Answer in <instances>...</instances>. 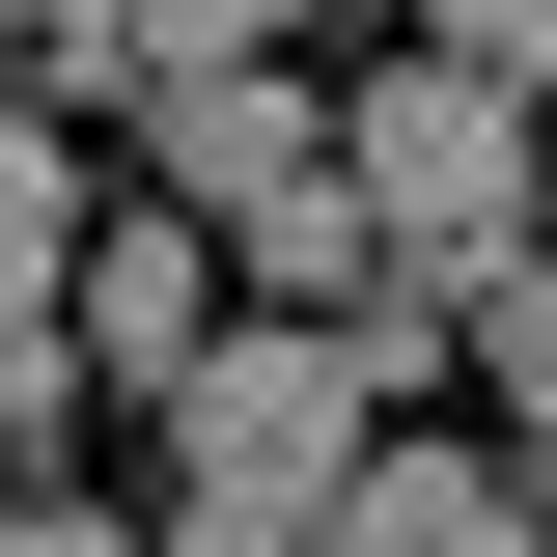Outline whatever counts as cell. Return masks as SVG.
Segmentation results:
<instances>
[{"label": "cell", "instance_id": "obj_2", "mask_svg": "<svg viewBox=\"0 0 557 557\" xmlns=\"http://www.w3.org/2000/svg\"><path fill=\"white\" fill-rule=\"evenodd\" d=\"M335 139H362V196H391V251H418V278H502V251H530V196H557V84L446 57V28H418Z\"/></svg>", "mask_w": 557, "mask_h": 557}, {"label": "cell", "instance_id": "obj_6", "mask_svg": "<svg viewBox=\"0 0 557 557\" xmlns=\"http://www.w3.org/2000/svg\"><path fill=\"white\" fill-rule=\"evenodd\" d=\"M139 84V0H28V112H112Z\"/></svg>", "mask_w": 557, "mask_h": 557}, {"label": "cell", "instance_id": "obj_8", "mask_svg": "<svg viewBox=\"0 0 557 557\" xmlns=\"http://www.w3.org/2000/svg\"><path fill=\"white\" fill-rule=\"evenodd\" d=\"M0 557H168V502L112 530V502H57V474H28V530H0Z\"/></svg>", "mask_w": 557, "mask_h": 557}, {"label": "cell", "instance_id": "obj_5", "mask_svg": "<svg viewBox=\"0 0 557 557\" xmlns=\"http://www.w3.org/2000/svg\"><path fill=\"white\" fill-rule=\"evenodd\" d=\"M335 557H557V530H530V474H474V446H362V530Z\"/></svg>", "mask_w": 557, "mask_h": 557}, {"label": "cell", "instance_id": "obj_7", "mask_svg": "<svg viewBox=\"0 0 557 557\" xmlns=\"http://www.w3.org/2000/svg\"><path fill=\"white\" fill-rule=\"evenodd\" d=\"M446 57H502V84H557V0H418Z\"/></svg>", "mask_w": 557, "mask_h": 557}, {"label": "cell", "instance_id": "obj_1", "mask_svg": "<svg viewBox=\"0 0 557 557\" xmlns=\"http://www.w3.org/2000/svg\"><path fill=\"white\" fill-rule=\"evenodd\" d=\"M362 446H391V362L362 307H278L168 391V557H335L362 530Z\"/></svg>", "mask_w": 557, "mask_h": 557}, {"label": "cell", "instance_id": "obj_4", "mask_svg": "<svg viewBox=\"0 0 557 557\" xmlns=\"http://www.w3.org/2000/svg\"><path fill=\"white\" fill-rule=\"evenodd\" d=\"M139 139H168V196H196V223H251L278 168H335V112H307L278 57H223V84H139Z\"/></svg>", "mask_w": 557, "mask_h": 557}, {"label": "cell", "instance_id": "obj_3", "mask_svg": "<svg viewBox=\"0 0 557 557\" xmlns=\"http://www.w3.org/2000/svg\"><path fill=\"white\" fill-rule=\"evenodd\" d=\"M223 278H251V251H223L196 196H112V223H84V362H112L139 418H168V391L223 362Z\"/></svg>", "mask_w": 557, "mask_h": 557}]
</instances>
